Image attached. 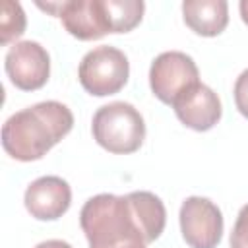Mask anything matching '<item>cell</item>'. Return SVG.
I'll list each match as a JSON object with an SVG mask.
<instances>
[{
  "instance_id": "1",
  "label": "cell",
  "mask_w": 248,
  "mask_h": 248,
  "mask_svg": "<svg viewBox=\"0 0 248 248\" xmlns=\"http://www.w3.org/2000/svg\"><path fill=\"white\" fill-rule=\"evenodd\" d=\"M167 223L163 202L151 192L97 194L85 202L79 225L89 248H140L161 236Z\"/></svg>"
},
{
  "instance_id": "2",
  "label": "cell",
  "mask_w": 248,
  "mask_h": 248,
  "mask_svg": "<svg viewBox=\"0 0 248 248\" xmlns=\"http://www.w3.org/2000/svg\"><path fill=\"white\" fill-rule=\"evenodd\" d=\"M74 126L72 110L58 101H43L12 114L2 126V147L16 161L45 157Z\"/></svg>"
},
{
  "instance_id": "3",
  "label": "cell",
  "mask_w": 248,
  "mask_h": 248,
  "mask_svg": "<svg viewBox=\"0 0 248 248\" xmlns=\"http://www.w3.org/2000/svg\"><path fill=\"white\" fill-rule=\"evenodd\" d=\"M95 141L114 155H128L141 147L145 140V122L140 110L124 101L103 105L91 122Z\"/></svg>"
},
{
  "instance_id": "4",
  "label": "cell",
  "mask_w": 248,
  "mask_h": 248,
  "mask_svg": "<svg viewBox=\"0 0 248 248\" xmlns=\"http://www.w3.org/2000/svg\"><path fill=\"white\" fill-rule=\"evenodd\" d=\"M130 76V64L126 54L108 45L95 46L89 50L78 68V78L81 87L95 97H107L118 93Z\"/></svg>"
},
{
  "instance_id": "5",
  "label": "cell",
  "mask_w": 248,
  "mask_h": 248,
  "mask_svg": "<svg viewBox=\"0 0 248 248\" xmlns=\"http://www.w3.org/2000/svg\"><path fill=\"white\" fill-rule=\"evenodd\" d=\"M200 83V72L192 56L180 50L161 52L149 68V85L153 95L165 103L174 105L178 97Z\"/></svg>"
},
{
  "instance_id": "6",
  "label": "cell",
  "mask_w": 248,
  "mask_h": 248,
  "mask_svg": "<svg viewBox=\"0 0 248 248\" xmlns=\"http://www.w3.org/2000/svg\"><path fill=\"white\" fill-rule=\"evenodd\" d=\"M37 6L60 17L64 29L79 41H97L110 33L105 0H66V2H37Z\"/></svg>"
},
{
  "instance_id": "7",
  "label": "cell",
  "mask_w": 248,
  "mask_h": 248,
  "mask_svg": "<svg viewBox=\"0 0 248 248\" xmlns=\"http://www.w3.org/2000/svg\"><path fill=\"white\" fill-rule=\"evenodd\" d=\"M180 231L190 248H217L223 236V213L207 198L190 196L180 205Z\"/></svg>"
},
{
  "instance_id": "8",
  "label": "cell",
  "mask_w": 248,
  "mask_h": 248,
  "mask_svg": "<svg viewBox=\"0 0 248 248\" xmlns=\"http://www.w3.org/2000/svg\"><path fill=\"white\" fill-rule=\"evenodd\" d=\"M4 68L10 81L21 91L41 89L50 76V56L37 41L14 43L4 58Z\"/></svg>"
},
{
  "instance_id": "9",
  "label": "cell",
  "mask_w": 248,
  "mask_h": 248,
  "mask_svg": "<svg viewBox=\"0 0 248 248\" xmlns=\"http://www.w3.org/2000/svg\"><path fill=\"white\" fill-rule=\"evenodd\" d=\"M23 203L31 217L39 221L60 219L72 203L70 184L60 176H41L27 186Z\"/></svg>"
},
{
  "instance_id": "10",
  "label": "cell",
  "mask_w": 248,
  "mask_h": 248,
  "mask_svg": "<svg viewBox=\"0 0 248 248\" xmlns=\"http://www.w3.org/2000/svg\"><path fill=\"white\" fill-rule=\"evenodd\" d=\"M172 108L176 112V118L186 128H192L196 132L211 130L221 120V114H223L217 93L203 83L194 85L190 91L178 97Z\"/></svg>"
},
{
  "instance_id": "11",
  "label": "cell",
  "mask_w": 248,
  "mask_h": 248,
  "mask_svg": "<svg viewBox=\"0 0 248 248\" xmlns=\"http://www.w3.org/2000/svg\"><path fill=\"white\" fill-rule=\"evenodd\" d=\"M182 17L196 35L217 37L229 23V4L225 0H186Z\"/></svg>"
},
{
  "instance_id": "12",
  "label": "cell",
  "mask_w": 248,
  "mask_h": 248,
  "mask_svg": "<svg viewBox=\"0 0 248 248\" xmlns=\"http://www.w3.org/2000/svg\"><path fill=\"white\" fill-rule=\"evenodd\" d=\"M110 33H128L140 25L145 4L141 0H105Z\"/></svg>"
},
{
  "instance_id": "13",
  "label": "cell",
  "mask_w": 248,
  "mask_h": 248,
  "mask_svg": "<svg viewBox=\"0 0 248 248\" xmlns=\"http://www.w3.org/2000/svg\"><path fill=\"white\" fill-rule=\"evenodd\" d=\"M0 29H2V37H0L2 45H8L10 41L23 35V31H25V14H23L21 4L12 2V0L2 2Z\"/></svg>"
},
{
  "instance_id": "14",
  "label": "cell",
  "mask_w": 248,
  "mask_h": 248,
  "mask_svg": "<svg viewBox=\"0 0 248 248\" xmlns=\"http://www.w3.org/2000/svg\"><path fill=\"white\" fill-rule=\"evenodd\" d=\"M231 248H248V203L240 207L232 232H231Z\"/></svg>"
},
{
  "instance_id": "15",
  "label": "cell",
  "mask_w": 248,
  "mask_h": 248,
  "mask_svg": "<svg viewBox=\"0 0 248 248\" xmlns=\"http://www.w3.org/2000/svg\"><path fill=\"white\" fill-rule=\"evenodd\" d=\"M234 103L238 112L248 118V68L234 81Z\"/></svg>"
},
{
  "instance_id": "16",
  "label": "cell",
  "mask_w": 248,
  "mask_h": 248,
  "mask_svg": "<svg viewBox=\"0 0 248 248\" xmlns=\"http://www.w3.org/2000/svg\"><path fill=\"white\" fill-rule=\"evenodd\" d=\"M35 248H72L68 242L64 240H58V238H52V240H45V242H39Z\"/></svg>"
},
{
  "instance_id": "17",
  "label": "cell",
  "mask_w": 248,
  "mask_h": 248,
  "mask_svg": "<svg viewBox=\"0 0 248 248\" xmlns=\"http://www.w3.org/2000/svg\"><path fill=\"white\" fill-rule=\"evenodd\" d=\"M238 10H240V17H242V21L248 25V0H242V2L238 4Z\"/></svg>"
},
{
  "instance_id": "18",
  "label": "cell",
  "mask_w": 248,
  "mask_h": 248,
  "mask_svg": "<svg viewBox=\"0 0 248 248\" xmlns=\"http://www.w3.org/2000/svg\"><path fill=\"white\" fill-rule=\"evenodd\" d=\"M140 248H147V246H140Z\"/></svg>"
}]
</instances>
